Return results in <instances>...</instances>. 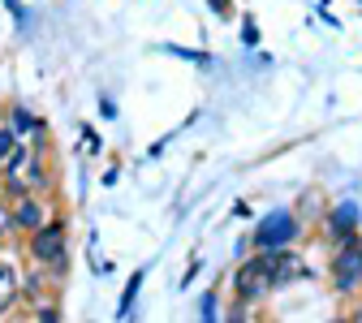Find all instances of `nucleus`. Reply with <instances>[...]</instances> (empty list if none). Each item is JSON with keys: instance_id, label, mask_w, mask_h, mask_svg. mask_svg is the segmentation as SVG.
<instances>
[{"instance_id": "f257e3e1", "label": "nucleus", "mask_w": 362, "mask_h": 323, "mask_svg": "<svg viewBox=\"0 0 362 323\" xmlns=\"http://www.w3.org/2000/svg\"><path fill=\"white\" fill-rule=\"evenodd\" d=\"M233 289H238L242 302H259V298L272 293V259H267V250L255 254V259H246V263L233 271Z\"/></svg>"}, {"instance_id": "f03ea898", "label": "nucleus", "mask_w": 362, "mask_h": 323, "mask_svg": "<svg viewBox=\"0 0 362 323\" xmlns=\"http://www.w3.org/2000/svg\"><path fill=\"white\" fill-rule=\"evenodd\" d=\"M298 233H302V220H298L293 211H272V216H263L259 228H255V246H259V254H263V250H281V246H289Z\"/></svg>"}, {"instance_id": "7ed1b4c3", "label": "nucleus", "mask_w": 362, "mask_h": 323, "mask_svg": "<svg viewBox=\"0 0 362 323\" xmlns=\"http://www.w3.org/2000/svg\"><path fill=\"white\" fill-rule=\"evenodd\" d=\"M332 285L337 293L362 289V242H341V254H332Z\"/></svg>"}, {"instance_id": "20e7f679", "label": "nucleus", "mask_w": 362, "mask_h": 323, "mask_svg": "<svg viewBox=\"0 0 362 323\" xmlns=\"http://www.w3.org/2000/svg\"><path fill=\"white\" fill-rule=\"evenodd\" d=\"M30 254L43 263V267H61L65 263V228L61 224H43L30 233Z\"/></svg>"}, {"instance_id": "39448f33", "label": "nucleus", "mask_w": 362, "mask_h": 323, "mask_svg": "<svg viewBox=\"0 0 362 323\" xmlns=\"http://www.w3.org/2000/svg\"><path fill=\"white\" fill-rule=\"evenodd\" d=\"M358 216H362L358 203H349V199L337 203V207L328 211V237H332V242H349V237H354V228H358Z\"/></svg>"}, {"instance_id": "423d86ee", "label": "nucleus", "mask_w": 362, "mask_h": 323, "mask_svg": "<svg viewBox=\"0 0 362 323\" xmlns=\"http://www.w3.org/2000/svg\"><path fill=\"white\" fill-rule=\"evenodd\" d=\"M9 216H13V228H22V233H35V228H43V207H39L30 194H26Z\"/></svg>"}, {"instance_id": "0eeeda50", "label": "nucleus", "mask_w": 362, "mask_h": 323, "mask_svg": "<svg viewBox=\"0 0 362 323\" xmlns=\"http://www.w3.org/2000/svg\"><path fill=\"white\" fill-rule=\"evenodd\" d=\"M9 129H13V134L22 138V134H39L43 125L35 121V112H30V108H22V104H18V108L9 112Z\"/></svg>"}, {"instance_id": "6e6552de", "label": "nucleus", "mask_w": 362, "mask_h": 323, "mask_svg": "<svg viewBox=\"0 0 362 323\" xmlns=\"http://www.w3.org/2000/svg\"><path fill=\"white\" fill-rule=\"evenodd\" d=\"M13 302H18V271L0 267V310H9Z\"/></svg>"}, {"instance_id": "1a4fd4ad", "label": "nucleus", "mask_w": 362, "mask_h": 323, "mask_svg": "<svg viewBox=\"0 0 362 323\" xmlns=\"http://www.w3.org/2000/svg\"><path fill=\"white\" fill-rule=\"evenodd\" d=\"M143 281H147V267H139V271H134V276H129V289L121 293V306H117V315H121V319H125V315L134 310V298H139V289H143Z\"/></svg>"}, {"instance_id": "9d476101", "label": "nucleus", "mask_w": 362, "mask_h": 323, "mask_svg": "<svg viewBox=\"0 0 362 323\" xmlns=\"http://www.w3.org/2000/svg\"><path fill=\"white\" fill-rule=\"evenodd\" d=\"M164 52L186 57V61H194V65H211V57H207V52H190V48H177V43H164Z\"/></svg>"}, {"instance_id": "9b49d317", "label": "nucleus", "mask_w": 362, "mask_h": 323, "mask_svg": "<svg viewBox=\"0 0 362 323\" xmlns=\"http://www.w3.org/2000/svg\"><path fill=\"white\" fill-rule=\"evenodd\" d=\"M13 143H18V134H13V129H0V164L13 155Z\"/></svg>"}, {"instance_id": "f8f14e48", "label": "nucleus", "mask_w": 362, "mask_h": 323, "mask_svg": "<svg viewBox=\"0 0 362 323\" xmlns=\"http://www.w3.org/2000/svg\"><path fill=\"white\" fill-rule=\"evenodd\" d=\"M199 306H203V323H220V302H216L211 293H207V298H203Z\"/></svg>"}, {"instance_id": "ddd939ff", "label": "nucleus", "mask_w": 362, "mask_h": 323, "mask_svg": "<svg viewBox=\"0 0 362 323\" xmlns=\"http://www.w3.org/2000/svg\"><path fill=\"white\" fill-rule=\"evenodd\" d=\"M242 39H246V48H255V43H259V30H255V18H246V22H242Z\"/></svg>"}, {"instance_id": "4468645a", "label": "nucleus", "mask_w": 362, "mask_h": 323, "mask_svg": "<svg viewBox=\"0 0 362 323\" xmlns=\"http://www.w3.org/2000/svg\"><path fill=\"white\" fill-rule=\"evenodd\" d=\"M82 134H86V147H90V155H95V151H100V134L90 129V125H82Z\"/></svg>"}, {"instance_id": "2eb2a0df", "label": "nucleus", "mask_w": 362, "mask_h": 323, "mask_svg": "<svg viewBox=\"0 0 362 323\" xmlns=\"http://www.w3.org/2000/svg\"><path fill=\"white\" fill-rule=\"evenodd\" d=\"M207 5H211V9H216L220 18H229V0H207Z\"/></svg>"}, {"instance_id": "dca6fc26", "label": "nucleus", "mask_w": 362, "mask_h": 323, "mask_svg": "<svg viewBox=\"0 0 362 323\" xmlns=\"http://www.w3.org/2000/svg\"><path fill=\"white\" fill-rule=\"evenodd\" d=\"M100 112H104V117H117V104H112V100L104 95V100H100Z\"/></svg>"}, {"instance_id": "f3484780", "label": "nucleus", "mask_w": 362, "mask_h": 323, "mask_svg": "<svg viewBox=\"0 0 362 323\" xmlns=\"http://www.w3.org/2000/svg\"><path fill=\"white\" fill-rule=\"evenodd\" d=\"M5 5H9V9H13V18H18V22H26V9H22V5H18V0H5Z\"/></svg>"}, {"instance_id": "a211bd4d", "label": "nucleus", "mask_w": 362, "mask_h": 323, "mask_svg": "<svg viewBox=\"0 0 362 323\" xmlns=\"http://www.w3.org/2000/svg\"><path fill=\"white\" fill-rule=\"evenodd\" d=\"M39 323H61V315H57V310H43V315H39Z\"/></svg>"}, {"instance_id": "6ab92c4d", "label": "nucleus", "mask_w": 362, "mask_h": 323, "mask_svg": "<svg viewBox=\"0 0 362 323\" xmlns=\"http://www.w3.org/2000/svg\"><path fill=\"white\" fill-rule=\"evenodd\" d=\"M9 224H13V216H9L5 207H0V233H5V228H9Z\"/></svg>"}, {"instance_id": "aec40b11", "label": "nucleus", "mask_w": 362, "mask_h": 323, "mask_svg": "<svg viewBox=\"0 0 362 323\" xmlns=\"http://www.w3.org/2000/svg\"><path fill=\"white\" fill-rule=\"evenodd\" d=\"M224 323H246V315H242V306H238V310H233L229 319H224Z\"/></svg>"}, {"instance_id": "412c9836", "label": "nucleus", "mask_w": 362, "mask_h": 323, "mask_svg": "<svg viewBox=\"0 0 362 323\" xmlns=\"http://www.w3.org/2000/svg\"><path fill=\"white\" fill-rule=\"evenodd\" d=\"M354 323H362V310H358V315H354Z\"/></svg>"}, {"instance_id": "4be33fe9", "label": "nucleus", "mask_w": 362, "mask_h": 323, "mask_svg": "<svg viewBox=\"0 0 362 323\" xmlns=\"http://www.w3.org/2000/svg\"><path fill=\"white\" fill-rule=\"evenodd\" d=\"M358 228H362V216H358Z\"/></svg>"}, {"instance_id": "5701e85b", "label": "nucleus", "mask_w": 362, "mask_h": 323, "mask_svg": "<svg viewBox=\"0 0 362 323\" xmlns=\"http://www.w3.org/2000/svg\"><path fill=\"white\" fill-rule=\"evenodd\" d=\"M332 323H345V319H332Z\"/></svg>"}]
</instances>
